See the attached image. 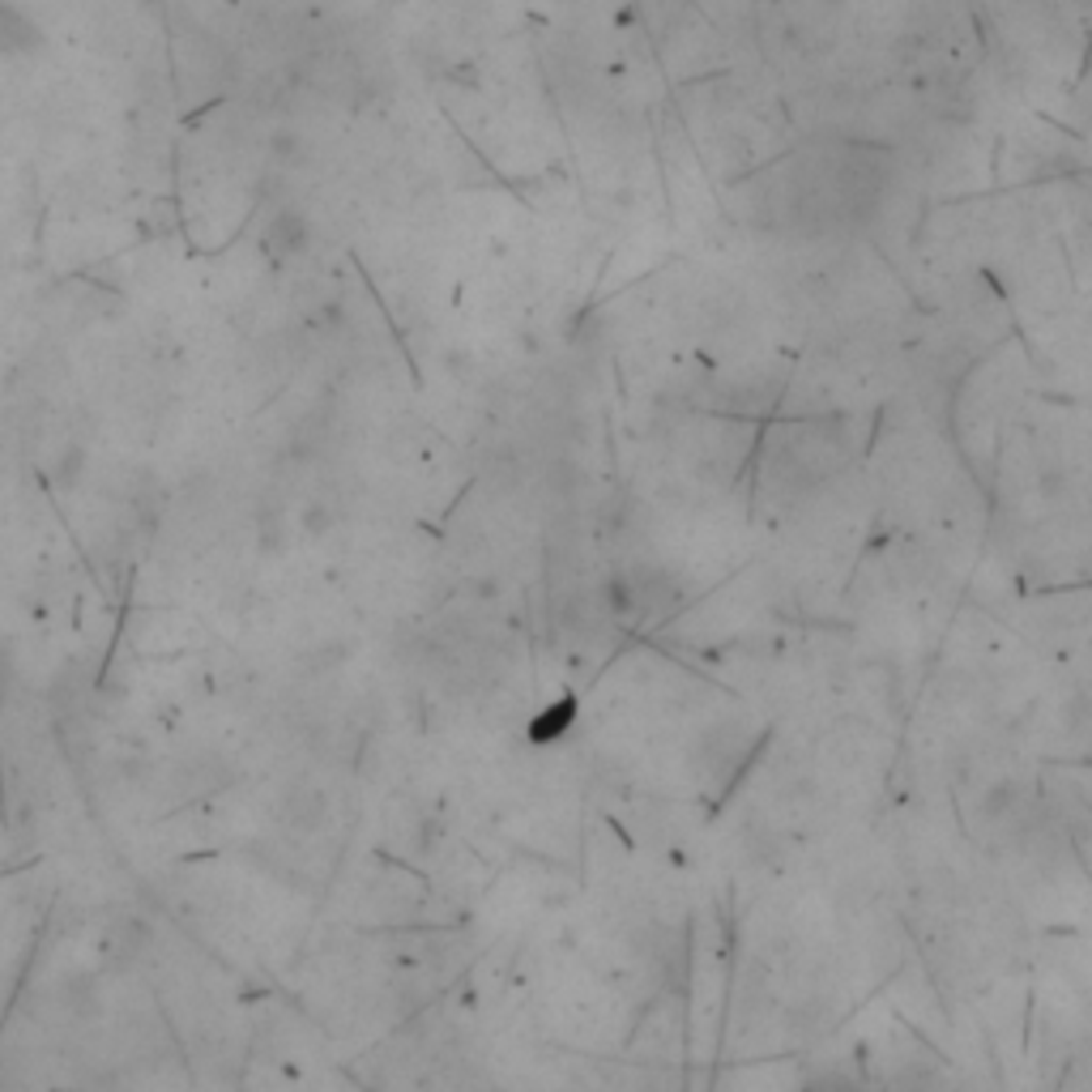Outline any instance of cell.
I'll use <instances>...</instances> for the list:
<instances>
[{
  "label": "cell",
  "mask_w": 1092,
  "mask_h": 1092,
  "mask_svg": "<svg viewBox=\"0 0 1092 1092\" xmlns=\"http://www.w3.org/2000/svg\"><path fill=\"white\" fill-rule=\"evenodd\" d=\"M39 48H44V27H39L27 10L10 5V0H0V52L31 56V52H39Z\"/></svg>",
  "instance_id": "1"
}]
</instances>
